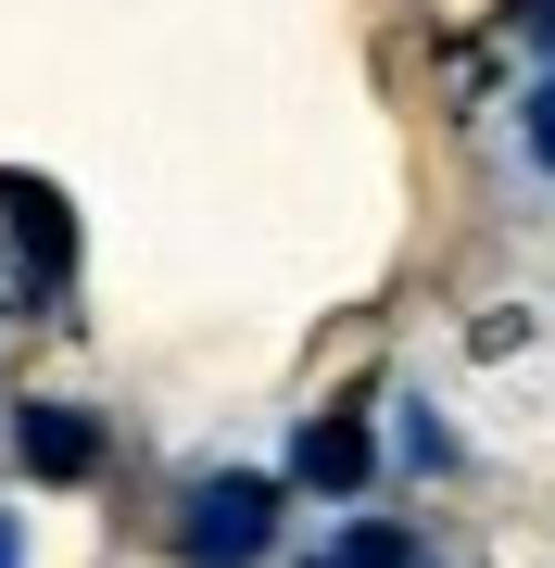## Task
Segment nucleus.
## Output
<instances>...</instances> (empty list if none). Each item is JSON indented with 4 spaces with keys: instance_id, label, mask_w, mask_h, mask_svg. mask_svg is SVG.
<instances>
[{
    "instance_id": "f03ea898",
    "label": "nucleus",
    "mask_w": 555,
    "mask_h": 568,
    "mask_svg": "<svg viewBox=\"0 0 555 568\" xmlns=\"http://www.w3.org/2000/svg\"><path fill=\"white\" fill-rule=\"evenodd\" d=\"M290 480H304V493H353V480H367V429H353V417H316L304 443H290Z\"/></svg>"
},
{
    "instance_id": "7ed1b4c3",
    "label": "nucleus",
    "mask_w": 555,
    "mask_h": 568,
    "mask_svg": "<svg viewBox=\"0 0 555 568\" xmlns=\"http://www.w3.org/2000/svg\"><path fill=\"white\" fill-rule=\"evenodd\" d=\"M13 443L39 455V480H76V467L102 455V429H89L76 405H25V417H13Z\"/></svg>"
},
{
    "instance_id": "f257e3e1",
    "label": "nucleus",
    "mask_w": 555,
    "mask_h": 568,
    "mask_svg": "<svg viewBox=\"0 0 555 568\" xmlns=\"http://www.w3.org/2000/svg\"><path fill=\"white\" fill-rule=\"evenodd\" d=\"M266 530H278V493H266V480H203L189 518H177V556H189V568H253Z\"/></svg>"
},
{
    "instance_id": "39448f33",
    "label": "nucleus",
    "mask_w": 555,
    "mask_h": 568,
    "mask_svg": "<svg viewBox=\"0 0 555 568\" xmlns=\"http://www.w3.org/2000/svg\"><path fill=\"white\" fill-rule=\"evenodd\" d=\"M517 140H531V164H543V178H555V77L531 89V114H517Z\"/></svg>"
},
{
    "instance_id": "20e7f679",
    "label": "nucleus",
    "mask_w": 555,
    "mask_h": 568,
    "mask_svg": "<svg viewBox=\"0 0 555 568\" xmlns=\"http://www.w3.org/2000/svg\"><path fill=\"white\" fill-rule=\"evenodd\" d=\"M316 568H417V544H404V530H379V518H353Z\"/></svg>"
},
{
    "instance_id": "423d86ee",
    "label": "nucleus",
    "mask_w": 555,
    "mask_h": 568,
    "mask_svg": "<svg viewBox=\"0 0 555 568\" xmlns=\"http://www.w3.org/2000/svg\"><path fill=\"white\" fill-rule=\"evenodd\" d=\"M0 568H13V518H0Z\"/></svg>"
}]
</instances>
